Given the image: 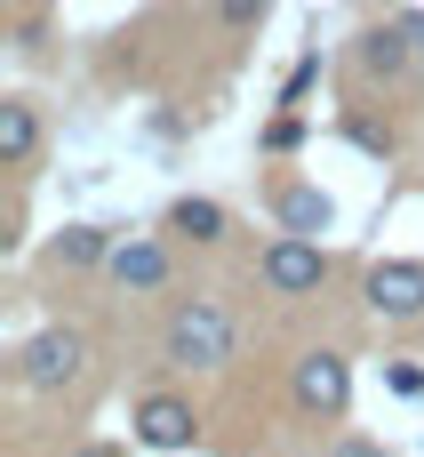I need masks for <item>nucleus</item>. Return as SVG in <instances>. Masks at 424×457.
I'll list each match as a JSON object with an SVG mask.
<instances>
[{"label":"nucleus","mask_w":424,"mask_h":457,"mask_svg":"<svg viewBox=\"0 0 424 457\" xmlns=\"http://www.w3.org/2000/svg\"><path fill=\"white\" fill-rule=\"evenodd\" d=\"M329 457H393V450H385V442H361V434H345Z\"/></svg>","instance_id":"2eb2a0df"},{"label":"nucleus","mask_w":424,"mask_h":457,"mask_svg":"<svg viewBox=\"0 0 424 457\" xmlns=\"http://www.w3.org/2000/svg\"><path fill=\"white\" fill-rule=\"evenodd\" d=\"M80 457H112V450H80Z\"/></svg>","instance_id":"a211bd4d"},{"label":"nucleus","mask_w":424,"mask_h":457,"mask_svg":"<svg viewBox=\"0 0 424 457\" xmlns=\"http://www.w3.org/2000/svg\"><path fill=\"white\" fill-rule=\"evenodd\" d=\"M112 281L120 289H160L168 281V249L160 241H120L112 249Z\"/></svg>","instance_id":"1a4fd4ad"},{"label":"nucleus","mask_w":424,"mask_h":457,"mask_svg":"<svg viewBox=\"0 0 424 457\" xmlns=\"http://www.w3.org/2000/svg\"><path fill=\"white\" fill-rule=\"evenodd\" d=\"M385 386H393L401 402H424V370H417V361H393V370H385Z\"/></svg>","instance_id":"ddd939ff"},{"label":"nucleus","mask_w":424,"mask_h":457,"mask_svg":"<svg viewBox=\"0 0 424 457\" xmlns=\"http://www.w3.org/2000/svg\"><path fill=\"white\" fill-rule=\"evenodd\" d=\"M329 217H337V209H329L321 185H289V193H281V225H289V233H313V241H321Z\"/></svg>","instance_id":"9d476101"},{"label":"nucleus","mask_w":424,"mask_h":457,"mask_svg":"<svg viewBox=\"0 0 424 457\" xmlns=\"http://www.w3.org/2000/svg\"><path fill=\"white\" fill-rule=\"evenodd\" d=\"M80 361H88L80 329H40V337H24V353H16V378H24L32 394H56V386L80 378Z\"/></svg>","instance_id":"7ed1b4c3"},{"label":"nucleus","mask_w":424,"mask_h":457,"mask_svg":"<svg viewBox=\"0 0 424 457\" xmlns=\"http://www.w3.org/2000/svg\"><path fill=\"white\" fill-rule=\"evenodd\" d=\"M369 313H385V321H417L424 313V265L417 257H385V265H369Z\"/></svg>","instance_id":"39448f33"},{"label":"nucleus","mask_w":424,"mask_h":457,"mask_svg":"<svg viewBox=\"0 0 424 457\" xmlns=\"http://www.w3.org/2000/svg\"><path fill=\"white\" fill-rule=\"evenodd\" d=\"M265 16V0H224V24H257Z\"/></svg>","instance_id":"f3484780"},{"label":"nucleus","mask_w":424,"mask_h":457,"mask_svg":"<svg viewBox=\"0 0 424 457\" xmlns=\"http://www.w3.org/2000/svg\"><path fill=\"white\" fill-rule=\"evenodd\" d=\"M257 273H265V289H273V297H313V289L329 281V257H321V241H313V233H281V241L257 257Z\"/></svg>","instance_id":"f03ea898"},{"label":"nucleus","mask_w":424,"mask_h":457,"mask_svg":"<svg viewBox=\"0 0 424 457\" xmlns=\"http://www.w3.org/2000/svg\"><path fill=\"white\" fill-rule=\"evenodd\" d=\"M313 72H321V56H305V64H297V72H289V96H281V104H297V96H305V88H313Z\"/></svg>","instance_id":"dca6fc26"},{"label":"nucleus","mask_w":424,"mask_h":457,"mask_svg":"<svg viewBox=\"0 0 424 457\" xmlns=\"http://www.w3.org/2000/svg\"><path fill=\"white\" fill-rule=\"evenodd\" d=\"M345 402H353V361L329 353V345H313L297 361V410L305 418H345Z\"/></svg>","instance_id":"20e7f679"},{"label":"nucleus","mask_w":424,"mask_h":457,"mask_svg":"<svg viewBox=\"0 0 424 457\" xmlns=\"http://www.w3.org/2000/svg\"><path fill=\"white\" fill-rule=\"evenodd\" d=\"M40 153V112L24 96H0V169H32Z\"/></svg>","instance_id":"6e6552de"},{"label":"nucleus","mask_w":424,"mask_h":457,"mask_svg":"<svg viewBox=\"0 0 424 457\" xmlns=\"http://www.w3.org/2000/svg\"><path fill=\"white\" fill-rule=\"evenodd\" d=\"M56 257H64V265H112V241H104L96 225H64V233H56Z\"/></svg>","instance_id":"f8f14e48"},{"label":"nucleus","mask_w":424,"mask_h":457,"mask_svg":"<svg viewBox=\"0 0 424 457\" xmlns=\"http://www.w3.org/2000/svg\"><path fill=\"white\" fill-rule=\"evenodd\" d=\"M417 24H377V32H361V72L369 80H401L409 64H417V40H409Z\"/></svg>","instance_id":"0eeeda50"},{"label":"nucleus","mask_w":424,"mask_h":457,"mask_svg":"<svg viewBox=\"0 0 424 457\" xmlns=\"http://www.w3.org/2000/svg\"><path fill=\"white\" fill-rule=\"evenodd\" d=\"M168 233H192V241H224V209H216V201H200V193H184V201L168 209Z\"/></svg>","instance_id":"9b49d317"},{"label":"nucleus","mask_w":424,"mask_h":457,"mask_svg":"<svg viewBox=\"0 0 424 457\" xmlns=\"http://www.w3.org/2000/svg\"><path fill=\"white\" fill-rule=\"evenodd\" d=\"M265 145H273V153H289V145H305V120H297V112H281V120L265 129Z\"/></svg>","instance_id":"4468645a"},{"label":"nucleus","mask_w":424,"mask_h":457,"mask_svg":"<svg viewBox=\"0 0 424 457\" xmlns=\"http://www.w3.org/2000/svg\"><path fill=\"white\" fill-rule=\"evenodd\" d=\"M192 434H200L192 402H176V394H144V402H136V442H144V450L184 457V450H192Z\"/></svg>","instance_id":"423d86ee"},{"label":"nucleus","mask_w":424,"mask_h":457,"mask_svg":"<svg viewBox=\"0 0 424 457\" xmlns=\"http://www.w3.org/2000/svg\"><path fill=\"white\" fill-rule=\"evenodd\" d=\"M232 313L216 305V297H184L176 313H168V361L176 370H224L232 361Z\"/></svg>","instance_id":"f257e3e1"}]
</instances>
